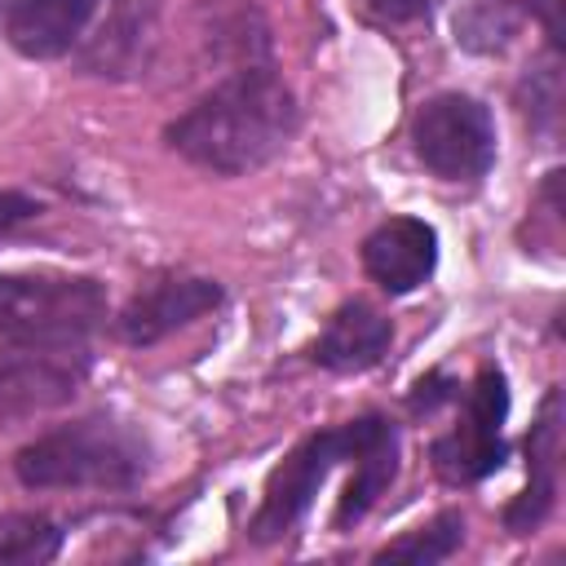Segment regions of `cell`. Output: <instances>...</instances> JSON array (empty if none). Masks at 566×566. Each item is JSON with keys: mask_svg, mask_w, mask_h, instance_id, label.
Returning <instances> with one entry per match:
<instances>
[{"mask_svg": "<svg viewBox=\"0 0 566 566\" xmlns=\"http://www.w3.org/2000/svg\"><path fill=\"white\" fill-rule=\"evenodd\" d=\"M296 133V97L270 62L239 66L181 111L164 142L203 172L243 177L287 150Z\"/></svg>", "mask_w": 566, "mask_h": 566, "instance_id": "obj_1", "label": "cell"}, {"mask_svg": "<svg viewBox=\"0 0 566 566\" xmlns=\"http://www.w3.org/2000/svg\"><path fill=\"white\" fill-rule=\"evenodd\" d=\"M27 491H133L150 473V442L115 416L57 424L13 455Z\"/></svg>", "mask_w": 566, "mask_h": 566, "instance_id": "obj_2", "label": "cell"}, {"mask_svg": "<svg viewBox=\"0 0 566 566\" xmlns=\"http://www.w3.org/2000/svg\"><path fill=\"white\" fill-rule=\"evenodd\" d=\"M106 323V287L93 274H0V340L31 349H84Z\"/></svg>", "mask_w": 566, "mask_h": 566, "instance_id": "obj_3", "label": "cell"}, {"mask_svg": "<svg viewBox=\"0 0 566 566\" xmlns=\"http://www.w3.org/2000/svg\"><path fill=\"white\" fill-rule=\"evenodd\" d=\"M411 150L438 181H478L495 164V115L469 93H438L411 115Z\"/></svg>", "mask_w": 566, "mask_h": 566, "instance_id": "obj_4", "label": "cell"}, {"mask_svg": "<svg viewBox=\"0 0 566 566\" xmlns=\"http://www.w3.org/2000/svg\"><path fill=\"white\" fill-rule=\"evenodd\" d=\"M354 442H358V420H349V424H340V429L310 433L305 442H296V447L287 451V460L270 473L265 495H261V509H256L252 522H248V535H252L256 544L283 539V535L310 513V504H314L318 486L327 482V473H332L340 460H349Z\"/></svg>", "mask_w": 566, "mask_h": 566, "instance_id": "obj_5", "label": "cell"}, {"mask_svg": "<svg viewBox=\"0 0 566 566\" xmlns=\"http://www.w3.org/2000/svg\"><path fill=\"white\" fill-rule=\"evenodd\" d=\"M504 416H509V385L500 367H482L464 394V407L455 416V429H447L429 455L442 482L469 486L482 482L504 464Z\"/></svg>", "mask_w": 566, "mask_h": 566, "instance_id": "obj_6", "label": "cell"}, {"mask_svg": "<svg viewBox=\"0 0 566 566\" xmlns=\"http://www.w3.org/2000/svg\"><path fill=\"white\" fill-rule=\"evenodd\" d=\"M84 371V349L9 345V354H0V420H27L66 407L80 394Z\"/></svg>", "mask_w": 566, "mask_h": 566, "instance_id": "obj_7", "label": "cell"}, {"mask_svg": "<svg viewBox=\"0 0 566 566\" xmlns=\"http://www.w3.org/2000/svg\"><path fill=\"white\" fill-rule=\"evenodd\" d=\"M221 305V283L203 279V274H164L155 283H146L115 318V332L124 345L146 349L159 345L164 336L190 327L195 318L212 314Z\"/></svg>", "mask_w": 566, "mask_h": 566, "instance_id": "obj_8", "label": "cell"}, {"mask_svg": "<svg viewBox=\"0 0 566 566\" xmlns=\"http://www.w3.org/2000/svg\"><path fill=\"white\" fill-rule=\"evenodd\" d=\"M433 265H438V230L420 217H389L363 239V270L389 296H407L420 283H429Z\"/></svg>", "mask_w": 566, "mask_h": 566, "instance_id": "obj_9", "label": "cell"}, {"mask_svg": "<svg viewBox=\"0 0 566 566\" xmlns=\"http://www.w3.org/2000/svg\"><path fill=\"white\" fill-rule=\"evenodd\" d=\"M155 44H159V4L155 0H119L106 13V22L88 35L80 66L93 75H111V80L146 75Z\"/></svg>", "mask_w": 566, "mask_h": 566, "instance_id": "obj_10", "label": "cell"}, {"mask_svg": "<svg viewBox=\"0 0 566 566\" xmlns=\"http://www.w3.org/2000/svg\"><path fill=\"white\" fill-rule=\"evenodd\" d=\"M557 473H562V389H548L526 433V491L504 509V526L513 535H526L548 517L557 500Z\"/></svg>", "mask_w": 566, "mask_h": 566, "instance_id": "obj_11", "label": "cell"}, {"mask_svg": "<svg viewBox=\"0 0 566 566\" xmlns=\"http://www.w3.org/2000/svg\"><path fill=\"white\" fill-rule=\"evenodd\" d=\"M93 4L97 0H13L4 13V40L31 62L66 57L84 40Z\"/></svg>", "mask_w": 566, "mask_h": 566, "instance_id": "obj_12", "label": "cell"}, {"mask_svg": "<svg viewBox=\"0 0 566 566\" xmlns=\"http://www.w3.org/2000/svg\"><path fill=\"white\" fill-rule=\"evenodd\" d=\"M394 345V323L367 305V301H345L327 327L318 332V340L310 345V358L327 371H340V376H354V371H367L376 367Z\"/></svg>", "mask_w": 566, "mask_h": 566, "instance_id": "obj_13", "label": "cell"}, {"mask_svg": "<svg viewBox=\"0 0 566 566\" xmlns=\"http://www.w3.org/2000/svg\"><path fill=\"white\" fill-rule=\"evenodd\" d=\"M349 460H354V478L345 482V495L332 513L336 531H349L354 522H363L398 478V429L385 416H358V442Z\"/></svg>", "mask_w": 566, "mask_h": 566, "instance_id": "obj_14", "label": "cell"}, {"mask_svg": "<svg viewBox=\"0 0 566 566\" xmlns=\"http://www.w3.org/2000/svg\"><path fill=\"white\" fill-rule=\"evenodd\" d=\"M199 13L208 18V44L221 62H230L234 71L265 62L270 31H265L256 4H248V0H203Z\"/></svg>", "mask_w": 566, "mask_h": 566, "instance_id": "obj_15", "label": "cell"}, {"mask_svg": "<svg viewBox=\"0 0 566 566\" xmlns=\"http://www.w3.org/2000/svg\"><path fill=\"white\" fill-rule=\"evenodd\" d=\"M455 44L469 53H504L522 27L517 0H464L455 9Z\"/></svg>", "mask_w": 566, "mask_h": 566, "instance_id": "obj_16", "label": "cell"}, {"mask_svg": "<svg viewBox=\"0 0 566 566\" xmlns=\"http://www.w3.org/2000/svg\"><path fill=\"white\" fill-rule=\"evenodd\" d=\"M460 544H464V513L447 509V513H438L433 522H424V526L407 531L402 539L385 544V548H380V562L394 557V562H420V566H429V562H447Z\"/></svg>", "mask_w": 566, "mask_h": 566, "instance_id": "obj_17", "label": "cell"}, {"mask_svg": "<svg viewBox=\"0 0 566 566\" xmlns=\"http://www.w3.org/2000/svg\"><path fill=\"white\" fill-rule=\"evenodd\" d=\"M62 544V531L44 517H9L0 526V562H49Z\"/></svg>", "mask_w": 566, "mask_h": 566, "instance_id": "obj_18", "label": "cell"}, {"mask_svg": "<svg viewBox=\"0 0 566 566\" xmlns=\"http://www.w3.org/2000/svg\"><path fill=\"white\" fill-rule=\"evenodd\" d=\"M522 88H531V102L522 106V111L531 115V124H535V128H553V124H557V102H562L557 66H553V62H548V66H535V71L522 80Z\"/></svg>", "mask_w": 566, "mask_h": 566, "instance_id": "obj_19", "label": "cell"}, {"mask_svg": "<svg viewBox=\"0 0 566 566\" xmlns=\"http://www.w3.org/2000/svg\"><path fill=\"white\" fill-rule=\"evenodd\" d=\"M358 9L376 27H407V22L429 18L438 9V0H358Z\"/></svg>", "mask_w": 566, "mask_h": 566, "instance_id": "obj_20", "label": "cell"}, {"mask_svg": "<svg viewBox=\"0 0 566 566\" xmlns=\"http://www.w3.org/2000/svg\"><path fill=\"white\" fill-rule=\"evenodd\" d=\"M31 217H40V203H35L31 195H22V190H0V234L18 230V226L31 221Z\"/></svg>", "mask_w": 566, "mask_h": 566, "instance_id": "obj_21", "label": "cell"}, {"mask_svg": "<svg viewBox=\"0 0 566 566\" xmlns=\"http://www.w3.org/2000/svg\"><path fill=\"white\" fill-rule=\"evenodd\" d=\"M522 9H535L544 22V35L553 44V53H562V0H526Z\"/></svg>", "mask_w": 566, "mask_h": 566, "instance_id": "obj_22", "label": "cell"}, {"mask_svg": "<svg viewBox=\"0 0 566 566\" xmlns=\"http://www.w3.org/2000/svg\"><path fill=\"white\" fill-rule=\"evenodd\" d=\"M9 4H13V0H0V22H4V13H9Z\"/></svg>", "mask_w": 566, "mask_h": 566, "instance_id": "obj_23", "label": "cell"}]
</instances>
